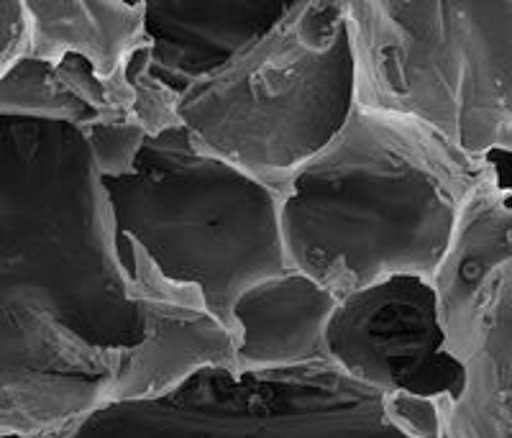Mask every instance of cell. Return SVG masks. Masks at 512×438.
<instances>
[{
  "label": "cell",
  "mask_w": 512,
  "mask_h": 438,
  "mask_svg": "<svg viewBox=\"0 0 512 438\" xmlns=\"http://www.w3.org/2000/svg\"><path fill=\"white\" fill-rule=\"evenodd\" d=\"M172 170L154 141L164 167L157 175H139V190L154 195V216H141L136 234L157 228L144 252L149 257L175 241L177 269L172 280L192 282L205 295L210 313L233 333L231 308L249 287L290 272L282 249L280 195L221 159L205 157L187 141L185 129L169 131ZM126 234V236H136Z\"/></svg>",
  "instance_id": "277c9868"
},
{
  "label": "cell",
  "mask_w": 512,
  "mask_h": 438,
  "mask_svg": "<svg viewBox=\"0 0 512 438\" xmlns=\"http://www.w3.org/2000/svg\"><path fill=\"white\" fill-rule=\"evenodd\" d=\"M88 144L93 172L100 182L123 180L136 172V162L146 144V134L131 121H95L80 129Z\"/></svg>",
  "instance_id": "5bb4252c"
},
{
  "label": "cell",
  "mask_w": 512,
  "mask_h": 438,
  "mask_svg": "<svg viewBox=\"0 0 512 438\" xmlns=\"http://www.w3.org/2000/svg\"><path fill=\"white\" fill-rule=\"evenodd\" d=\"M489 170L413 118L354 106L282 185L287 267L338 300L405 277L431 285L459 208Z\"/></svg>",
  "instance_id": "6da1fadb"
},
{
  "label": "cell",
  "mask_w": 512,
  "mask_h": 438,
  "mask_svg": "<svg viewBox=\"0 0 512 438\" xmlns=\"http://www.w3.org/2000/svg\"><path fill=\"white\" fill-rule=\"evenodd\" d=\"M0 113L54 118L75 129H85L98 121V116L64 85L57 67L31 57L16 59L0 75Z\"/></svg>",
  "instance_id": "7c38bea8"
},
{
  "label": "cell",
  "mask_w": 512,
  "mask_h": 438,
  "mask_svg": "<svg viewBox=\"0 0 512 438\" xmlns=\"http://www.w3.org/2000/svg\"><path fill=\"white\" fill-rule=\"evenodd\" d=\"M116 354L29 300L0 303V436L62 438L108 408Z\"/></svg>",
  "instance_id": "8992f818"
},
{
  "label": "cell",
  "mask_w": 512,
  "mask_h": 438,
  "mask_svg": "<svg viewBox=\"0 0 512 438\" xmlns=\"http://www.w3.org/2000/svg\"><path fill=\"white\" fill-rule=\"evenodd\" d=\"M354 108L344 3H292L259 39L180 95L200 154L280 195L287 177L341 131Z\"/></svg>",
  "instance_id": "7a4b0ae2"
},
{
  "label": "cell",
  "mask_w": 512,
  "mask_h": 438,
  "mask_svg": "<svg viewBox=\"0 0 512 438\" xmlns=\"http://www.w3.org/2000/svg\"><path fill=\"white\" fill-rule=\"evenodd\" d=\"M512 264V193L492 170L474 187L456 216L454 234L431 280L443 351L464 364L477 344L495 285Z\"/></svg>",
  "instance_id": "ba28073f"
},
{
  "label": "cell",
  "mask_w": 512,
  "mask_h": 438,
  "mask_svg": "<svg viewBox=\"0 0 512 438\" xmlns=\"http://www.w3.org/2000/svg\"><path fill=\"white\" fill-rule=\"evenodd\" d=\"M24 57L57 65L80 57L128 103L126 65L152 39L144 26V3H24Z\"/></svg>",
  "instance_id": "8fae6325"
},
{
  "label": "cell",
  "mask_w": 512,
  "mask_h": 438,
  "mask_svg": "<svg viewBox=\"0 0 512 438\" xmlns=\"http://www.w3.org/2000/svg\"><path fill=\"white\" fill-rule=\"evenodd\" d=\"M292 3H144L149 67L182 95L267 34Z\"/></svg>",
  "instance_id": "30bf717a"
},
{
  "label": "cell",
  "mask_w": 512,
  "mask_h": 438,
  "mask_svg": "<svg viewBox=\"0 0 512 438\" xmlns=\"http://www.w3.org/2000/svg\"><path fill=\"white\" fill-rule=\"evenodd\" d=\"M384 282L341 300L326 331L328 364L344 380L372 392H415L428 398H454L431 367L446 362L436 321L431 285L408 280Z\"/></svg>",
  "instance_id": "52a82bcc"
},
{
  "label": "cell",
  "mask_w": 512,
  "mask_h": 438,
  "mask_svg": "<svg viewBox=\"0 0 512 438\" xmlns=\"http://www.w3.org/2000/svg\"><path fill=\"white\" fill-rule=\"evenodd\" d=\"M341 300L300 272L249 287L231 308L236 362L228 377L328 364L326 331Z\"/></svg>",
  "instance_id": "9c48e42d"
},
{
  "label": "cell",
  "mask_w": 512,
  "mask_h": 438,
  "mask_svg": "<svg viewBox=\"0 0 512 438\" xmlns=\"http://www.w3.org/2000/svg\"><path fill=\"white\" fill-rule=\"evenodd\" d=\"M0 438H24V436H0Z\"/></svg>",
  "instance_id": "2e32d148"
},
{
  "label": "cell",
  "mask_w": 512,
  "mask_h": 438,
  "mask_svg": "<svg viewBox=\"0 0 512 438\" xmlns=\"http://www.w3.org/2000/svg\"><path fill=\"white\" fill-rule=\"evenodd\" d=\"M446 398H428L405 390L382 392L379 413L384 423L402 438H443Z\"/></svg>",
  "instance_id": "9a60e30c"
},
{
  "label": "cell",
  "mask_w": 512,
  "mask_h": 438,
  "mask_svg": "<svg viewBox=\"0 0 512 438\" xmlns=\"http://www.w3.org/2000/svg\"><path fill=\"white\" fill-rule=\"evenodd\" d=\"M116 277L134 303L141 336L118 349L111 377V405H141L169 398L205 369L233 374V333L210 313L192 282L172 280L131 236L116 239Z\"/></svg>",
  "instance_id": "5b68a950"
},
{
  "label": "cell",
  "mask_w": 512,
  "mask_h": 438,
  "mask_svg": "<svg viewBox=\"0 0 512 438\" xmlns=\"http://www.w3.org/2000/svg\"><path fill=\"white\" fill-rule=\"evenodd\" d=\"M466 362L512 387V264L505 267L484 308L477 344Z\"/></svg>",
  "instance_id": "4fadbf2b"
},
{
  "label": "cell",
  "mask_w": 512,
  "mask_h": 438,
  "mask_svg": "<svg viewBox=\"0 0 512 438\" xmlns=\"http://www.w3.org/2000/svg\"><path fill=\"white\" fill-rule=\"evenodd\" d=\"M344 8L354 106L413 118L474 159L512 154V0Z\"/></svg>",
  "instance_id": "3957f363"
}]
</instances>
